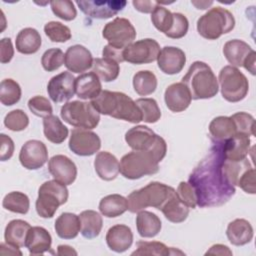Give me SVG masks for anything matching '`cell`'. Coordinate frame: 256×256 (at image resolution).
Wrapping results in <instances>:
<instances>
[{"label":"cell","instance_id":"cell-1","mask_svg":"<svg viewBox=\"0 0 256 256\" xmlns=\"http://www.w3.org/2000/svg\"><path fill=\"white\" fill-rule=\"evenodd\" d=\"M221 143H215L189 176L188 182L195 191L197 205L202 208L221 206L235 194V187L225 177Z\"/></svg>","mask_w":256,"mask_h":256},{"label":"cell","instance_id":"cell-2","mask_svg":"<svg viewBox=\"0 0 256 256\" xmlns=\"http://www.w3.org/2000/svg\"><path fill=\"white\" fill-rule=\"evenodd\" d=\"M91 104L99 114L108 115L130 123L142 121V113L138 105L125 93L102 90L96 98L91 100Z\"/></svg>","mask_w":256,"mask_h":256},{"label":"cell","instance_id":"cell-3","mask_svg":"<svg viewBox=\"0 0 256 256\" xmlns=\"http://www.w3.org/2000/svg\"><path fill=\"white\" fill-rule=\"evenodd\" d=\"M182 83L188 88L191 99H209L219 91L218 80L208 64L195 61L182 78Z\"/></svg>","mask_w":256,"mask_h":256},{"label":"cell","instance_id":"cell-4","mask_svg":"<svg viewBox=\"0 0 256 256\" xmlns=\"http://www.w3.org/2000/svg\"><path fill=\"white\" fill-rule=\"evenodd\" d=\"M175 191L174 188L164 183L151 182L128 195V210L132 213H138L147 207H154L160 210Z\"/></svg>","mask_w":256,"mask_h":256},{"label":"cell","instance_id":"cell-5","mask_svg":"<svg viewBox=\"0 0 256 256\" xmlns=\"http://www.w3.org/2000/svg\"><path fill=\"white\" fill-rule=\"evenodd\" d=\"M235 27L233 14L222 7H213L197 20V31L205 39L216 40Z\"/></svg>","mask_w":256,"mask_h":256},{"label":"cell","instance_id":"cell-6","mask_svg":"<svg viewBox=\"0 0 256 256\" xmlns=\"http://www.w3.org/2000/svg\"><path fill=\"white\" fill-rule=\"evenodd\" d=\"M159 171V161L146 150H132L120 161V173L127 179L136 180L145 175H153Z\"/></svg>","mask_w":256,"mask_h":256},{"label":"cell","instance_id":"cell-7","mask_svg":"<svg viewBox=\"0 0 256 256\" xmlns=\"http://www.w3.org/2000/svg\"><path fill=\"white\" fill-rule=\"evenodd\" d=\"M125 141L132 150L150 151L159 162L166 156L165 140L147 126L138 125L129 129L125 134Z\"/></svg>","mask_w":256,"mask_h":256},{"label":"cell","instance_id":"cell-8","mask_svg":"<svg viewBox=\"0 0 256 256\" xmlns=\"http://www.w3.org/2000/svg\"><path fill=\"white\" fill-rule=\"evenodd\" d=\"M68 200V189L66 185L57 180H48L44 182L38 190L36 200L37 214L42 218H52L59 206L65 204Z\"/></svg>","mask_w":256,"mask_h":256},{"label":"cell","instance_id":"cell-9","mask_svg":"<svg viewBox=\"0 0 256 256\" xmlns=\"http://www.w3.org/2000/svg\"><path fill=\"white\" fill-rule=\"evenodd\" d=\"M60 115L66 123L87 130L94 129L100 121V114L91 102L78 100L65 103L61 108Z\"/></svg>","mask_w":256,"mask_h":256},{"label":"cell","instance_id":"cell-10","mask_svg":"<svg viewBox=\"0 0 256 256\" xmlns=\"http://www.w3.org/2000/svg\"><path fill=\"white\" fill-rule=\"evenodd\" d=\"M222 97L228 102H239L243 100L249 90V83L246 76L236 67L231 65L223 67L218 79Z\"/></svg>","mask_w":256,"mask_h":256},{"label":"cell","instance_id":"cell-11","mask_svg":"<svg viewBox=\"0 0 256 256\" xmlns=\"http://www.w3.org/2000/svg\"><path fill=\"white\" fill-rule=\"evenodd\" d=\"M102 35L108 44L124 50L135 40L136 30L128 19L117 17L104 26Z\"/></svg>","mask_w":256,"mask_h":256},{"label":"cell","instance_id":"cell-12","mask_svg":"<svg viewBox=\"0 0 256 256\" xmlns=\"http://www.w3.org/2000/svg\"><path fill=\"white\" fill-rule=\"evenodd\" d=\"M159 52V43L154 39L145 38L128 45L123 50V59L131 64H148L157 60Z\"/></svg>","mask_w":256,"mask_h":256},{"label":"cell","instance_id":"cell-13","mask_svg":"<svg viewBox=\"0 0 256 256\" xmlns=\"http://www.w3.org/2000/svg\"><path fill=\"white\" fill-rule=\"evenodd\" d=\"M77 6L87 16L95 19H108L122 11L127 2L124 0H80Z\"/></svg>","mask_w":256,"mask_h":256},{"label":"cell","instance_id":"cell-14","mask_svg":"<svg viewBox=\"0 0 256 256\" xmlns=\"http://www.w3.org/2000/svg\"><path fill=\"white\" fill-rule=\"evenodd\" d=\"M69 149L79 156H91L99 151L101 140L93 131L74 128L69 138Z\"/></svg>","mask_w":256,"mask_h":256},{"label":"cell","instance_id":"cell-15","mask_svg":"<svg viewBox=\"0 0 256 256\" xmlns=\"http://www.w3.org/2000/svg\"><path fill=\"white\" fill-rule=\"evenodd\" d=\"M75 79L68 71L52 77L47 85L50 99L55 103L68 102L75 94Z\"/></svg>","mask_w":256,"mask_h":256},{"label":"cell","instance_id":"cell-16","mask_svg":"<svg viewBox=\"0 0 256 256\" xmlns=\"http://www.w3.org/2000/svg\"><path fill=\"white\" fill-rule=\"evenodd\" d=\"M48 151L46 145L39 140H28L21 147L19 161L28 170H36L47 162Z\"/></svg>","mask_w":256,"mask_h":256},{"label":"cell","instance_id":"cell-17","mask_svg":"<svg viewBox=\"0 0 256 256\" xmlns=\"http://www.w3.org/2000/svg\"><path fill=\"white\" fill-rule=\"evenodd\" d=\"M160 70L167 75H174L182 71L186 63V55L183 50L174 46L163 47L157 57Z\"/></svg>","mask_w":256,"mask_h":256},{"label":"cell","instance_id":"cell-18","mask_svg":"<svg viewBox=\"0 0 256 256\" xmlns=\"http://www.w3.org/2000/svg\"><path fill=\"white\" fill-rule=\"evenodd\" d=\"M48 170L55 180L71 185L77 177V167L75 163L65 155H55L48 162Z\"/></svg>","mask_w":256,"mask_h":256},{"label":"cell","instance_id":"cell-19","mask_svg":"<svg viewBox=\"0 0 256 256\" xmlns=\"http://www.w3.org/2000/svg\"><path fill=\"white\" fill-rule=\"evenodd\" d=\"M65 66L73 73H84L93 65L91 52L82 45L70 46L65 52Z\"/></svg>","mask_w":256,"mask_h":256},{"label":"cell","instance_id":"cell-20","mask_svg":"<svg viewBox=\"0 0 256 256\" xmlns=\"http://www.w3.org/2000/svg\"><path fill=\"white\" fill-rule=\"evenodd\" d=\"M165 104L169 110L178 113L186 110L191 103V95L182 82L169 85L164 93Z\"/></svg>","mask_w":256,"mask_h":256},{"label":"cell","instance_id":"cell-21","mask_svg":"<svg viewBox=\"0 0 256 256\" xmlns=\"http://www.w3.org/2000/svg\"><path fill=\"white\" fill-rule=\"evenodd\" d=\"M250 137L246 134L236 133L229 139L221 142L222 152L225 159L231 161H241L247 158L250 151Z\"/></svg>","mask_w":256,"mask_h":256},{"label":"cell","instance_id":"cell-22","mask_svg":"<svg viewBox=\"0 0 256 256\" xmlns=\"http://www.w3.org/2000/svg\"><path fill=\"white\" fill-rule=\"evenodd\" d=\"M106 243L114 252H125L133 243V233L130 227L124 224H117L110 227L106 234Z\"/></svg>","mask_w":256,"mask_h":256},{"label":"cell","instance_id":"cell-23","mask_svg":"<svg viewBox=\"0 0 256 256\" xmlns=\"http://www.w3.org/2000/svg\"><path fill=\"white\" fill-rule=\"evenodd\" d=\"M102 91L99 77L92 71L80 74L75 79V93L83 100L94 99Z\"/></svg>","mask_w":256,"mask_h":256},{"label":"cell","instance_id":"cell-24","mask_svg":"<svg viewBox=\"0 0 256 256\" xmlns=\"http://www.w3.org/2000/svg\"><path fill=\"white\" fill-rule=\"evenodd\" d=\"M51 244V235L45 228L40 226H34L30 228L25 242V247L28 249L30 254H43L50 250Z\"/></svg>","mask_w":256,"mask_h":256},{"label":"cell","instance_id":"cell-25","mask_svg":"<svg viewBox=\"0 0 256 256\" xmlns=\"http://www.w3.org/2000/svg\"><path fill=\"white\" fill-rule=\"evenodd\" d=\"M94 168L97 175L105 181L114 180L120 172L118 159L107 151L99 152L94 159Z\"/></svg>","mask_w":256,"mask_h":256},{"label":"cell","instance_id":"cell-26","mask_svg":"<svg viewBox=\"0 0 256 256\" xmlns=\"http://www.w3.org/2000/svg\"><path fill=\"white\" fill-rule=\"evenodd\" d=\"M226 235L231 244L235 246H243L252 240L253 227L249 221L238 218L228 224Z\"/></svg>","mask_w":256,"mask_h":256},{"label":"cell","instance_id":"cell-27","mask_svg":"<svg viewBox=\"0 0 256 256\" xmlns=\"http://www.w3.org/2000/svg\"><path fill=\"white\" fill-rule=\"evenodd\" d=\"M254 50L245 41L240 39L229 40L224 44L223 54L226 60L233 67H241L244 64L246 58Z\"/></svg>","mask_w":256,"mask_h":256},{"label":"cell","instance_id":"cell-28","mask_svg":"<svg viewBox=\"0 0 256 256\" xmlns=\"http://www.w3.org/2000/svg\"><path fill=\"white\" fill-rule=\"evenodd\" d=\"M56 234L62 239H73L81 230V222L78 215L70 212L62 213L55 221Z\"/></svg>","mask_w":256,"mask_h":256},{"label":"cell","instance_id":"cell-29","mask_svg":"<svg viewBox=\"0 0 256 256\" xmlns=\"http://www.w3.org/2000/svg\"><path fill=\"white\" fill-rule=\"evenodd\" d=\"M42 40L40 33L31 27L22 29L16 36L15 46L16 50L22 54H34L36 53L40 46Z\"/></svg>","mask_w":256,"mask_h":256},{"label":"cell","instance_id":"cell-30","mask_svg":"<svg viewBox=\"0 0 256 256\" xmlns=\"http://www.w3.org/2000/svg\"><path fill=\"white\" fill-rule=\"evenodd\" d=\"M136 226L141 237L152 238L160 232L162 223L160 218L155 213L142 210L137 214Z\"/></svg>","mask_w":256,"mask_h":256},{"label":"cell","instance_id":"cell-31","mask_svg":"<svg viewBox=\"0 0 256 256\" xmlns=\"http://www.w3.org/2000/svg\"><path fill=\"white\" fill-rule=\"evenodd\" d=\"M209 133L215 143H221L237 133L235 124L230 117H215L209 124Z\"/></svg>","mask_w":256,"mask_h":256},{"label":"cell","instance_id":"cell-32","mask_svg":"<svg viewBox=\"0 0 256 256\" xmlns=\"http://www.w3.org/2000/svg\"><path fill=\"white\" fill-rule=\"evenodd\" d=\"M30 228V224L24 220L15 219L10 221L4 232L5 242L18 248L25 246L26 237Z\"/></svg>","mask_w":256,"mask_h":256},{"label":"cell","instance_id":"cell-33","mask_svg":"<svg viewBox=\"0 0 256 256\" xmlns=\"http://www.w3.org/2000/svg\"><path fill=\"white\" fill-rule=\"evenodd\" d=\"M99 210L105 217H118L128 210L127 198L120 194L107 195L100 200Z\"/></svg>","mask_w":256,"mask_h":256},{"label":"cell","instance_id":"cell-34","mask_svg":"<svg viewBox=\"0 0 256 256\" xmlns=\"http://www.w3.org/2000/svg\"><path fill=\"white\" fill-rule=\"evenodd\" d=\"M160 210L165 218L172 223H181L185 221L189 215V208L180 201L176 191L168 198Z\"/></svg>","mask_w":256,"mask_h":256},{"label":"cell","instance_id":"cell-35","mask_svg":"<svg viewBox=\"0 0 256 256\" xmlns=\"http://www.w3.org/2000/svg\"><path fill=\"white\" fill-rule=\"evenodd\" d=\"M81 222V234L87 239L96 238L102 229L103 220L101 215L94 210L82 211L79 215Z\"/></svg>","mask_w":256,"mask_h":256},{"label":"cell","instance_id":"cell-36","mask_svg":"<svg viewBox=\"0 0 256 256\" xmlns=\"http://www.w3.org/2000/svg\"><path fill=\"white\" fill-rule=\"evenodd\" d=\"M43 132L46 139L54 144H61L68 136V128L56 115L43 119Z\"/></svg>","mask_w":256,"mask_h":256},{"label":"cell","instance_id":"cell-37","mask_svg":"<svg viewBox=\"0 0 256 256\" xmlns=\"http://www.w3.org/2000/svg\"><path fill=\"white\" fill-rule=\"evenodd\" d=\"M92 68L93 72L104 82L114 81L120 72L119 63L105 57L94 59Z\"/></svg>","mask_w":256,"mask_h":256},{"label":"cell","instance_id":"cell-38","mask_svg":"<svg viewBox=\"0 0 256 256\" xmlns=\"http://www.w3.org/2000/svg\"><path fill=\"white\" fill-rule=\"evenodd\" d=\"M133 87L140 96L152 94L157 88V78L149 70H141L133 76Z\"/></svg>","mask_w":256,"mask_h":256},{"label":"cell","instance_id":"cell-39","mask_svg":"<svg viewBox=\"0 0 256 256\" xmlns=\"http://www.w3.org/2000/svg\"><path fill=\"white\" fill-rule=\"evenodd\" d=\"M2 206L13 213L26 214L30 207V201L26 194L19 191H13L5 195L2 201Z\"/></svg>","mask_w":256,"mask_h":256},{"label":"cell","instance_id":"cell-40","mask_svg":"<svg viewBox=\"0 0 256 256\" xmlns=\"http://www.w3.org/2000/svg\"><path fill=\"white\" fill-rule=\"evenodd\" d=\"M21 98L20 85L13 79L7 78L0 84V101L5 106L16 104Z\"/></svg>","mask_w":256,"mask_h":256},{"label":"cell","instance_id":"cell-41","mask_svg":"<svg viewBox=\"0 0 256 256\" xmlns=\"http://www.w3.org/2000/svg\"><path fill=\"white\" fill-rule=\"evenodd\" d=\"M136 245L137 249L132 252V255L167 256L176 253V251L172 247H168L164 243L158 241H139Z\"/></svg>","mask_w":256,"mask_h":256},{"label":"cell","instance_id":"cell-42","mask_svg":"<svg viewBox=\"0 0 256 256\" xmlns=\"http://www.w3.org/2000/svg\"><path fill=\"white\" fill-rule=\"evenodd\" d=\"M135 102L142 113V121L146 123H156L160 119L161 111L155 99L140 98Z\"/></svg>","mask_w":256,"mask_h":256},{"label":"cell","instance_id":"cell-43","mask_svg":"<svg viewBox=\"0 0 256 256\" xmlns=\"http://www.w3.org/2000/svg\"><path fill=\"white\" fill-rule=\"evenodd\" d=\"M151 21L157 30L165 34L173 24V13L158 4L151 13Z\"/></svg>","mask_w":256,"mask_h":256},{"label":"cell","instance_id":"cell-44","mask_svg":"<svg viewBox=\"0 0 256 256\" xmlns=\"http://www.w3.org/2000/svg\"><path fill=\"white\" fill-rule=\"evenodd\" d=\"M44 32L52 42L64 43L71 38V30L66 25L57 21H50L45 24Z\"/></svg>","mask_w":256,"mask_h":256},{"label":"cell","instance_id":"cell-45","mask_svg":"<svg viewBox=\"0 0 256 256\" xmlns=\"http://www.w3.org/2000/svg\"><path fill=\"white\" fill-rule=\"evenodd\" d=\"M65 63V54L59 48L46 50L41 58V64L45 71L52 72L59 69Z\"/></svg>","mask_w":256,"mask_h":256},{"label":"cell","instance_id":"cell-46","mask_svg":"<svg viewBox=\"0 0 256 256\" xmlns=\"http://www.w3.org/2000/svg\"><path fill=\"white\" fill-rule=\"evenodd\" d=\"M52 12L62 20L72 21L77 16L74 3L69 0H54L50 2Z\"/></svg>","mask_w":256,"mask_h":256},{"label":"cell","instance_id":"cell-47","mask_svg":"<svg viewBox=\"0 0 256 256\" xmlns=\"http://www.w3.org/2000/svg\"><path fill=\"white\" fill-rule=\"evenodd\" d=\"M29 124L27 114L21 109L10 111L4 118V125L11 131H23Z\"/></svg>","mask_w":256,"mask_h":256},{"label":"cell","instance_id":"cell-48","mask_svg":"<svg viewBox=\"0 0 256 256\" xmlns=\"http://www.w3.org/2000/svg\"><path fill=\"white\" fill-rule=\"evenodd\" d=\"M236 127L237 133L246 134L248 136L255 135L254 128H255V119L252 115L246 112H237L230 117Z\"/></svg>","mask_w":256,"mask_h":256},{"label":"cell","instance_id":"cell-49","mask_svg":"<svg viewBox=\"0 0 256 256\" xmlns=\"http://www.w3.org/2000/svg\"><path fill=\"white\" fill-rule=\"evenodd\" d=\"M29 110L38 117H47L52 115L53 108L49 100L43 96H34L28 101Z\"/></svg>","mask_w":256,"mask_h":256},{"label":"cell","instance_id":"cell-50","mask_svg":"<svg viewBox=\"0 0 256 256\" xmlns=\"http://www.w3.org/2000/svg\"><path fill=\"white\" fill-rule=\"evenodd\" d=\"M189 28V22L185 15L182 13H173V24L165 35L172 39H180L184 37Z\"/></svg>","mask_w":256,"mask_h":256},{"label":"cell","instance_id":"cell-51","mask_svg":"<svg viewBox=\"0 0 256 256\" xmlns=\"http://www.w3.org/2000/svg\"><path fill=\"white\" fill-rule=\"evenodd\" d=\"M176 194L180 201L183 202L188 208L194 209L197 206L196 194L193 187L189 184V182H180L177 187Z\"/></svg>","mask_w":256,"mask_h":256},{"label":"cell","instance_id":"cell-52","mask_svg":"<svg viewBox=\"0 0 256 256\" xmlns=\"http://www.w3.org/2000/svg\"><path fill=\"white\" fill-rule=\"evenodd\" d=\"M237 186H239L244 192L249 194H255L256 193V187H255V169L252 167L248 170H246L242 176L240 177Z\"/></svg>","mask_w":256,"mask_h":256},{"label":"cell","instance_id":"cell-53","mask_svg":"<svg viewBox=\"0 0 256 256\" xmlns=\"http://www.w3.org/2000/svg\"><path fill=\"white\" fill-rule=\"evenodd\" d=\"M1 148H0V159L1 161H6L10 159L14 152V142L6 134L0 135Z\"/></svg>","mask_w":256,"mask_h":256},{"label":"cell","instance_id":"cell-54","mask_svg":"<svg viewBox=\"0 0 256 256\" xmlns=\"http://www.w3.org/2000/svg\"><path fill=\"white\" fill-rule=\"evenodd\" d=\"M14 55V48L10 38H3L0 41V61L5 64L11 61Z\"/></svg>","mask_w":256,"mask_h":256},{"label":"cell","instance_id":"cell-55","mask_svg":"<svg viewBox=\"0 0 256 256\" xmlns=\"http://www.w3.org/2000/svg\"><path fill=\"white\" fill-rule=\"evenodd\" d=\"M102 54H103V57L110 58V59L116 61L117 63H120V62L124 61V59H123V49L113 47L110 44H107L103 48Z\"/></svg>","mask_w":256,"mask_h":256},{"label":"cell","instance_id":"cell-56","mask_svg":"<svg viewBox=\"0 0 256 256\" xmlns=\"http://www.w3.org/2000/svg\"><path fill=\"white\" fill-rule=\"evenodd\" d=\"M135 9L142 13H152L155 7L158 5L157 1H149V0H134L132 2Z\"/></svg>","mask_w":256,"mask_h":256},{"label":"cell","instance_id":"cell-57","mask_svg":"<svg viewBox=\"0 0 256 256\" xmlns=\"http://www.w3.org/2000/svg\"><path fill=\"white\" fill-rule=\"evenodd\" d=\"M207 254L213 255H232V251L225 245L222 244H215L210 247V249L206 252Z\"/></svg>","mask_w":256,"mask_h":256},{"label":"cell","instance_id":"cell-58","mask_svg":"<svg viewBox=\"0 0 256 256\" xmlns=\"http://www.w3.org/2000/svg\"><path fill=\"white\" fill-rule=\"evenodd\" d=\"M255 57H256V52L253 51L244 61L243 67L248 70L252 75H255Z\"/></svg>","mask_w":256,"mask_h":256},{"label":"cell","instance_id":"cell-59","mask_svg":"<svg viewBox=\"0 0 256 256\" xmlns=\"http://www.w3.org/2000/svg\"><path fill=\"white\" fill-rule=\"evenodd\" d=\"M7 244V247L8 249H6L4 243H1L0 245V254L2 255H6V254H18V255H22V252L19 250L18 247H15L13 245H10L8 243Z\"/></svg>","mask_w":256,"mask_h":256},{"label":"cell","instance_id":"cell-60","mask_svg":"<svg viewBox=\"0 0 256 256\" xmlns=\"http://www.w3.org/2000/svg\"><path fill=\"white\" fill-rule=\"evenodd\" d=\"M58 255H77V251L69 245H59L57 247Z\"/></svg>","mask_w":256,"mask_h":256},{"label":"cell","instance_id":"cell-61","mask_svg":"<svg viewBox=\"0 0 256 256\" xmlns=\"http://www.w3.org/2000/svg\"><path fill=\"white\" fill-rule=\"evenodd\" d=\"M213 2L212 1H209V2H192V4H194L195 6H197L198 9H206L207 6L211 5Z\"/></svg>","mask_w":256,"mask_h":256}]
</instances>
